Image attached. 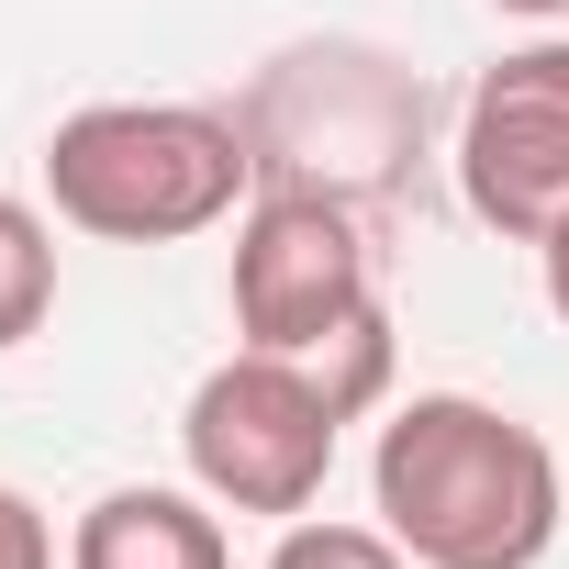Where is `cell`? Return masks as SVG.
<instances>
[{
  "label": "cell",
  "mask_w": 569,
  "mask_h": 569,
  "mask_svg": "<svg viewBox=\"0 0 569 569\" xmlns=\"http://www.w3.org/2000/svg\"><path fill=\"white\" fill-rule=\"evenodd\" d=\"M369 502L413 569H536L569 525V480L547 436L469 391H413L380 425Z\"/></svg>",
  "instance_id": "obj_1"
},
{
  "label": "cell",
  "mask_w": 569,
  "mask_h": 569,
  "mask_svg": "<svg viewBox=\"0 0 569 569\" xmlns=\"http://www.w3.org/2000/svg\"><path fill=\"white\" fill-rule=\"evenodd\" d=\"M46 313H57V234L34 201L0 190V347L46 336Z\"/></svg>",
  "instance_id": "obj_8"
},
{
  "label": "cell",
  "mask_w": 569,
  "mask_h": 569,
  "mask_svg": "<svg viewBox=\"0 0 569 569\" xmlns=\"http://www.w3.org/2000/svg\"><path fill=\"white\" fill-rule=\"evenodd\" d=\"M336 436L347 413L325 402V380L302 358H268V347H234L190 413H179V447H190V480L223 502V513H313L325 480H336Z\"/></svg>",
  "instance_id": "obj_5"
},
{
  "label": "cell",
  "mask_w": 569,
  "mask_h": 569,
  "mask_svg": "<svg viewBox=\"0 0 569 569\" xmlns=\"http://www.w3.org/2000/svg\"><path fill=\"white\" fill-rule=\"evenodd\" d=\"M458 190L502 246H536L569 212V34H536L480 68L458 112Z\"/></svg>",
  "instance_id": "obj_6"
},
{
  "label": "cell",
  "mask_w": 569,
  "mask_h": 569,
  "mask_svg": "<svg viewBox=\"0 0 569 569\" xmlns=\"http://www.w3.org/2000/svg\"><path fill=\"white\" fill-rule=\"evenodd\" d=\"M234 336L268 358H302L325 402L358 425L391 391V313L369 291V234L336 190H246L234 223Z\"/></svg>",
  "instance_id": "obj_2"
},
{
  "label": "cell",
  "mask_w": 569,
  "mask_h": 569,
  "mask_svg": "<svg viewBox=\"0 0 569 569\" xmlns=\"http://www.w3.org/2000/svg\"><path fill=\"white\" fill-rule=\"evenodd\" d=\"M0 569H57V525H46L12 480H0Z\"/></svg>",
  "instance_id": "obj_10"
},
{
  "label": "cell",
  "mask_w": 569,
  "mask_h": 569,
  "mask_svg": "<svg viewBox=\"0 0 569 569\" xmlns=\"http://www.w3.org/2000/svg\"><path fill=\"white\" fill-rule=\"evenodd\" d=\"M425 79L358 34H325V46H279L234 123H246V157H257V190H336V201H391L425 157Z\"/></svg>",
  "instance_id": "obj_4"
},
{
  "label": "cell",
  "mask_w": 569,
  "mask_h": 569,
  "mask_svg": "<svg viewBox=\"0 0 569 569\" xmlns=\"http://www.w3.org/2000/svg\"><path fill=\"white\" fill-rule=\"evenodd\" d=\"M246 190H257L246 123L201 112V101H90L46 134V201H57V223H79L101 246L212 234Z\"/></svg>",
  "instance_id": "obj_3"
},
{
  "label": "cell",
  "mask_w": 569,
  "mask_h": 569,
  "mask_svg": "<svg viewBox=\"0 0 569 569\" xmlns=\"http://www.w3.org/2000/svg\"><path fill=\"white\" fill-rule=\"evenodd\" d=\"M491 12H525V23H569V0H491Z\"/></svg>",
  "instance_id": "obj_12"
},
{
  "label": "cell",
  "mask_w": 569,
  "mask_h": 569,
  "mask_svg": "<svg viewBox=\"0 0 569 569\" xmlns=\"http://www.w3.org/2000/svg\"><path fill=\"white\" fill-rule=\"evenodd\" d=\"M268 569H413V558L391 547V525H313V513H291L279 547H268Z\"/></svg>",
  "instance_id": "obj_9"
},
{
  "label": "cell",
  "mask_w": 569,
  "mask_h": 569,
  "mask_svg": "<svg viewBox=\"0 0 569 569\" xmlns=\"http://www.w3.org/2000/svg\"><path fill=\"white\" fill-rule=\"evenodd\" d=\"M68 569H234L223 525H212V491H168V480H123L79 513L68 536Z\"/></svg>",
  "instance_id": "obj_7"
},
{
  "label": "cell",
  "mask_w": 569,
  "mask_h": 569,
  "mask_svg": "<svg viewBox=\"0 0 569 569\" xmlns=\"http://www.w3.org/2000/svg\"><path fill=\"white\" fill-rule=\"evenodd\" d=\"M536 268H547V313L569 325V212H558V223L536 234Z\"/></svg>",
  "instance_id": "obj_11"
}]
</instances>
